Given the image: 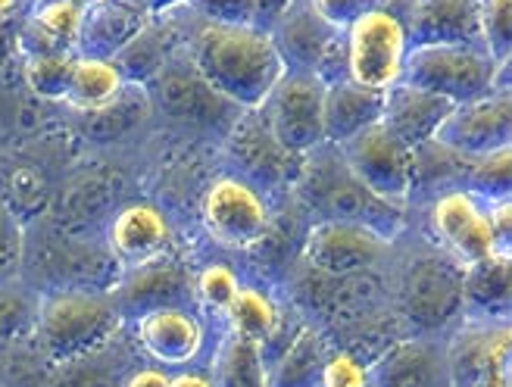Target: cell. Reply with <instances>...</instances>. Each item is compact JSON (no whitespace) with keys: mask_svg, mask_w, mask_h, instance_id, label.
I'll return each instance as SVG.
<instances>
[{"mask_svg":"<svg viewBox=\"0 0 512 387\" xmlns=\"http://www.w3.org/2000/svg\"><path fill=\"white\" fill-rule=\"evenodd\" d=\"M75 50H60V54H38L25 60V82L44 100H63L69 91Z\"/></svg>","mask_w":512,"mask_h":387,"instance_id":"cell-28","label":"cell"},{"mask_svg":"<svg viewBox=\"0 0 512 387\" xmlns=\"http://www.w3.org/2000/svg\"><path fill=\"white\" fill-rule=\"evenodd\" d=\"M228 316V325H232V331L238 334V338H247L253 344H269L275 338L278 331V306L272 303L269 294H263L260 288H247L241 285L232 306L225 309Z\"/></svg>","mask_w":512,"mask_h":387,"instance_id":"cell-27","label":"cell"},{"mask_svg":"<svg viewBox=\"0 0 512 387\" xmlns=\"http://www.w3.org/2000/svg\"><path fill=\"white\" fill-rule=\"evenodd\" d=\"M138 344L147 356L163 366H185L200 356L207 331L203 322L182 306H153L138 313L135 322Z\"/></svg>","mask_w":512,"mask_h":387,"instance_id":"cell-15","label":"cell"},{"mask_svg":"<svg viewBox=\"0 0 512 387\" xmlns=\"http://www.w3.org/2000/svg\"><path fill=\"white\" fill-rule=\"evenodd\" d=\"M169 381L172 378L163 369H138V372L128 375L125 387H169Z\"/></svg>","mask_w":512,"mask_h":387,"instance_id":"cell-37","label":"cell"},{"mask_svg":"<svg viewBox=\"0 0 512 387\" xmlns=\"http://www.w3.org/2000/svg\"><path fill=\"white\" fill-rule=\"evenodd\" d=\"M453 110V103L428 94L422 88H413L406 82H397L394 88L384 91L381 107V125L391 135H397L409 150H419L422 144L434 141V132L441 128L444 116Z\"/></svg>","mask_w":512,"mask_h":387,"instance_id":"cell-17","label":"cell"},{"mask_svg":"<svg viewBox=\"0 0 512 387\" xmlns=\"http://www.w3.org/2000/svg\"><path fill=\"white\" fill-rule=\"evenodd\" d=\"M216 387H266V359L263 347L247 338H238L235 331L225 334V341L216 350Z\"/></svg>","mask_w":512,"mask_h":387,"instance_id":"cell-26","label":"cell"},{"mask_svg":"<svg viewBox=\"0 0 512 387\" xmlns=\"http://www.w3.org/2000/svg\"><path fill=\"white\" fill-rule=\"evenodd\" d=\"M338 153L369 194L403 210L416 185V150H409L397 135L375 122L338 144Z\"/></svg>","mask_w":512,"mask_h":387,"instance_id":"cell-5","label":"cell"},{"mask_svg":"<svg viewBox=\"0 0 512 387\" xmlns=\"http://www.w3.org/2000/svg\"><path fill=\"white\" fill-rule=\"evenodd\" d=\"M10 54H13V35H10V29L0 25V66L10 60Z\"/></svg>","mask_w":512,"mask_h":387,"instance_id":"cell-40","label":"cell"},{"mask_svg":"<svg viewBox=\"0 0 512 387\" xmlns=\"http://www.w3.org/2000/svg\"><path fill=\"white\" fill-rule=\"evenodd\" d=\"M38 322V300H32L25 291L0 288V341L22 338Z\"/></svg>","mask_w":512,"mask_h":387,"instance_id":"cell-31","label":"cell"},{"mask_svg":"<svg viewBox=\"0 0 512 387\" xmlns=\"http://www.w3.org/2000/svg\"><path fill=\"white\" fill-rule=\"evenodd\" d=\"M388 244L391 241L369 225L347 219H319L306 235V260L331 278H350L372 269Z\"/></svg>","mask_w":512,"mask_h":387,"instance_id":"cell-11","label":"cell"},{"mask_svg":"<svg viewBox=\"0 0 512 387\" xmlns=\"http://www.w3.org/2000/svg\"><path fill=\"white\" fill-rule=\"evenodd\" d=\"M194 69L200 82L222 100L260 110L275 82L285 75L266 25L207 22L194 38Z\"/></svg>","mask_w":512,"mask_h":387,"instance_id":"cell-1","label":"cell"},{"mask_svg":"<svg viewBox=\"0 0 512 387\" xmlns=\"http://www.w3.org/2000/svg\"><path fill=\"white\" fill-rule=\"evenodd\" d=\"M13 7H16V0H0V19L10 16V13H13Z\"/></svg>","mask_w":512,"mask_h":387,"instance_id":"cell-41","label":"cell"},{"mask_svg":"<svg viewBox=\"0 0 512 387\" xmlns=\"http://www.w3.org/2000/svg\"><path fill=\"white\" fill-rule=\"evenodd\" d=\"M322 103L325 82L319 75L285 69L260 107L266 113L272 144H278L285 153H294V157H306V153L325 147Z\"/></svg>","mask_w":512,"mask_h":387,"instance_id":"cell-6","label":"cell"},{"mask_svg":"<svg viewBox=\"0 0 512 387\" xmlns=\"http://www.w3.org/2000/svg\"><path fill=\"white\" fill-rule=\"evenodd\" d=\"M500 60L484 44L469 41H434L413 44L403 63L406 85L438 94L450 103H466L494 91Z\"/></svg>","mask_w":512,"mask_h":387,"instance_id":"cell-3","label":"cell"},{"mask_svg":"<svg viewBox=\"0 0 512 387\" xmlns=\"http://www.w3.org/2000/svg\"><path fill=\"white\" fill-rule=\"evenodd\" d=\"M147 10L141 0H104L88 7L82 16V32L75 54L113 60L147 29Z\"/></svg>","mask_w":512,"mask_h":387,"instance_id":"cell-16","label":"cell"},{"mask_svg":"<svg viewBox=\"0 0 512 387\" xmlns=\"http://www.w3.org/2000/svg\"><path fill=\"white\" fill-rule=\"evenodd\" d=\"M322 387H369V366L344 350L328 353L322 366Z\"/></svg>","mask_w":512,"mask_h":387,"instance_id":"cell-32","label":"cell"},{"mask_svg":"<svg viewBox=\"0 0 512 387\" xmlns=\"http://www.w3.org/2000/svg\"><path fill=\"white\" fill-rule=\"evenodd\" d=\"M275 50L285 69L294 72H313L328 85L347 79V57H344V32L325 22L310 0L294 4L281 13L269 29Z\"/></svg>","mask_w":512,"mask_h":387,"instance_id":"cell-7","label":"cell"},{"mask_svg":"<svg viewBox=\"0 0 512 387\" xmlns=\"http://www.w3.org/2000/svg\"><path fill=\"white\" fill-rule=\"evenodd\" d=\"M447 372L450 387H512L506 322L466 328L447 350Z\"/></svg>","mask_w":512,"mask_h":387,"instance_id":"cell-13","label":"cell"},{"mask_svg":"<svg viewBox=\"0 0 512 387\" xmlns=\"http://www.w3.org/2000/svg\"><path fill=\"white\" fill-rule=\"evenodd\" d=\"M125 75L119 72V66L113 60H100V57H75L72 66V79H69V91H66V103L75 110H104L107 103H113L122 91H125Z\"/></svg>","mask_w":512,"mask_h":387,"instance_id":"cell-25","label":"cell"},{"mask_svg":"<svg viewBox=\"0 0 512 387\" xmlns=\"http://www.w3.org/2000/svg\"><path fill=\"white\" fill-rule=\"evenodd\" d=\"M122 309L113 297L72 288L38 300V338L54 359H75L113 341Z\"/></svg>","mask_w":512,"mask_h":387,"instance_id":"cell-2","label":"cell"},{"mask_svg":"<svg viewBox=\"0 0 512 387\" xmlns=\"http://www.w3.org/2000/svg\"><path fill=\"white\" fill-rule=\"evenodd\" d=\"M488 216H491V231H494V241H497V253H509V244H512V206H509V197L488 200Z\"/></svg>","mask_w":512,"mask_h":387,"instance_id":"cell-36","label":"cell"},{"mask_svg":"<svg viewBox=\"0 0 512 387\" xmlns=\"http://www.w3.org/2000/svg\"><path fill=\"white\" fill-rule=\"evenodd\" d=\"M22 260V222L19 213L0 197V278H7Z\"/></svg>","mask_w":512,"mask_h":387,"instance_id":"cell-33","label":"cell"},{"mask_svg":"<svg viewBox=\"0 0 512 387\" xmlns=\"http://www.w3.org/2000/svg\"><path fill=\"white\" fill-rule=\"evenodd\" d=\"M82 16L85 10L75 7L72 0H50L25 22V29L19 32V44L29 50V57L75 50L82 32Z\"/></svg>","mask_w":512,"mask_h":387,"instance_id":"cell-23","label":"cell"},{"mask_svg":"<svg viewBox=\"0 0 512 387\" xmlns=\"http://www.w3.org/2000/svg\"><path fill=\"white\" fill-rule=\"evenodd\" d=\"M406 54H409L406 25L388 7L369 10L344 29L347 79L363 88L372 91L394 88L403 79Z\"/></svg>","mask_w":512,"mask_h":387,"instance_id":"cell-4","label":"cell"},{"mask_svg":"<svg viewBox=\"0 0 512 387\" xmlns=\"http://www.w3.org/2000/svg\"><path fill=\"white\" fill-rule=\"evenodd\" d=\"M369 387H450L447 353L425 341L394 344L369 366Z\"/></svg>","mask_w":512,"mask_h":387,"instance_id":"cell-20","label":"cell"},{"mask_svg":"<svg viewBox=\"0 0 512 387\" xmlns=\"http://www.w3.org/2000/svg\"><path fill=\"white\" fill-rule=\"evenodd\" d=\"M200 216L210 238L225 250H250L269 231V210L263 197L232 175L210 185V191L203 194Z\"/></svg>","mask_w":512,"mask_h":387,"instance_id":"cell-9","label":"cell"},{"mask_svg":"<svg viewBox=\"0 0 512 387\" xmlns=\"http://www.w3.org/2000/svg\"><path fill=\"white\" fill-rule=\"evenodd\" d=\"M75 7H82V10H88V7H97V4H104V0H72Z\"/></svg>","mask_w":512,"mask_h":387,"instance_id":"cell-42","label":"cell"},{"mask_svg":"<svg viewBox=\"0 0 512 387\" xmlns=\"http://www.w3.org/2000/svg\"><path fill=\"white\" fill-rule=\"evenodd\" d=\"M172 235L163 213L150 203H128L110 225V247L125 269L157 263L166 253Z\"/></svg>","mask_w":512,"mask_h":387,"instance_id":"cell-18","label":"cell"},{"mask_svg":"<svg viewBox=\"0 0 512 387\" xmlns=\"http://www.w3.org/2000/svg\"><path fill=\"white\" fill-rule=\"evenodd\" d=\"M169 387H216L213 375L207 372H182V375H172Z\"/></svg>","mask_w":512,"mask_h":387,"instance_id":"cell-38","label":"cell"},{"mask_svg":"<svg viewBox=\"0 0 512 387\" xmlns=\"http://www.w3.org/2000/svg\"><path fill=\"white\" fill-rule=\"evenodd\" d=\"M403 306L425 328L444 325L463 306V269L444 256H422L403 278Z\"/></svg>","mask_w":512,"mask_h":387,"instance_id":"cell-14","label":"cell"},{"mask_svg":"<svg viewBox=\"0 0 512 387\" xmlns=\"http://www.w3.org/2000/svg\"><path fill=\"white\" fill-rule=\"evenodd\" d=\"M478 38L494 60L512 54V0H478Z\"/></svg>","mask_w":512,"mask_h":387,"instance_id":"cell-29","label":"cell"},{"mask_svg":"<svg viewBox=\"0 0 512 387\" xmlns=\"http://www.w3.org/2000/svg\"><path fill=\"white\" fill-rule=\"evenodd\" d=\"M509 253H491L463 269V306H469L478 319L506 322L509 316Z\"/></svg>","mask_w":512,"mask_h":387,"instance_id":"cell-22","label":"cell"},{"mask_svg":"<svg viewBox=\"0 0 512 387\" xmlns=\"http://www.w3.org/2000/svg\"><path fill=\"white\" fill-rule=\"evenodd\" d=\"M238 288H241L238 275L225 263H210L194 275V294L203 306L213 309V313H225V309L232 306Z\"/></svg>","mask_w":512,"mask_h":387,"instance_id":"cell-30","label":"cell"},{"mask_svg":"<svg viewBox=\"0 0 512 387\" xmlns=\"http://www.w3.org/2000/svg\"><path fill=\"white\" fill-rule=\"evenodd\" d=\"M409 47L413 44H434V41H469L481 44L478 38V0H409L406 16Z\"/></svg>","mask_w":512,"mask_h":387,"instance_id":"cell-19","label":"cell"},{"mask_svg":"<svg viewBox=\"0 0 512 387\" xmlns=\"http://www.w3.org/2000/svg\"><path fill=\"white\" fill-rule=\"evenodd\" d=\"M431 144H438L450 153H459V157H466V160L506 150L512 144L509 94L491 91L466 103H453V110L444 116Z\"/></svg>","mask_w":512,"mask_h":387,"instance_id":"cell-8","label":"cell"},{"mask_svg":"<svg viewBox=\"0 0 512 387\" xmlns=\"http://www.w3.org/2000/svg\"><path fill=\"white\" fill-rule=\"evenodd\" d=\"M310 7H313L325 22H331L335 29L344 32L353 19H360L363 13L381 7V0H310Z\"/></svg>","mask_w":512,"mask_h":387,"instance_id":"cell-34","label":"cell"},{"mask_svg":"<svg viewBox=\"0 0 512 387\" xmlns=\"http://www.w3.org/2000/svg\"><path fill=\"white\" fill-rule=\"evenodd\" d=\"M141 4H144V10H147L150 16H160V13L175 10L178 4H185V0H141Z\"/></svg>","mask_w":512,"mask_h":387,"instance_id":"cell-39","label":"cell"},{"mask_svg":"<svg viewBox=\"0 0 512 387\" xmlns=\"http://www.w3.org/2000/svg\"><path fill=\"white\" fill-rule=\"evenodd\" d=\"M191 4L210 22H250L253 25V0H191Z\"/></svg>","mask_w":512,"mask_h":387,"instance_id":"cell-35","label":"cell"},{"mask_svg":"<svg viewBox=\"0 0 512 387\" xmlns=\"http://www.w3.org/2000/svg\"><path fill=\"white\" fill-rule=\"evenodd\" d=\"M328 353L331 350L319 338V331L303 328L275 363L266 366V387H322V366Z\"/></svg>","mask_w":512,"mask_h":387,"instance_id":"cell-24","label":"cell"},{"mask_svg":"<svg viewBox=\"0 0 512 387\" xmlns=\"http://www.w3.org/2000/svg\"><path fill=\"white\" fill-rule=\"evenodd\" d=\"M384 91L363 88L350 79H338L325 85V103H322V128L325 144L338 147L347 138L360 135L363 128L381 122Z\"/></svg>","mask_w":512,"mask_h":387,"instance_id":"cell-21","label":"cell"},{"mask_svg":"<svg viewBox=\"0 0 512 387\" xmlns=\"http://www.w3.org/2000/svg\"><path fill=\"white\" fill-rule=\"evenodd\" d=\"M431 225H434L438 241L463 266L478 263V260H484V256L497 253L488 203H481V197L469 188H450L434 200Z\"/></svg>","mask_w":512,"mask_h":387,"instance_id":"cell-12","label":"cell"},{"mask_svg":"<svg viewBox=\"0 0 512 387\" xmlns=\"http://www.w3.org/2000/svg\"><path fill=\"white\" fill-rule=\"evenodd\" d=\"M331 172H319V178L313 185H306V197L316 203V210H322V219H347V222H360L375 228L378 235L394 238L403 228V210L400 206H391L378 200L375 194H369L356 178L350 175V169L344 166L341 153L335 163H328Z\"/></svg>","mask_w":512,"mask_h":387,"instance_id":"cell-10","label":"cell"}]
</instances>
